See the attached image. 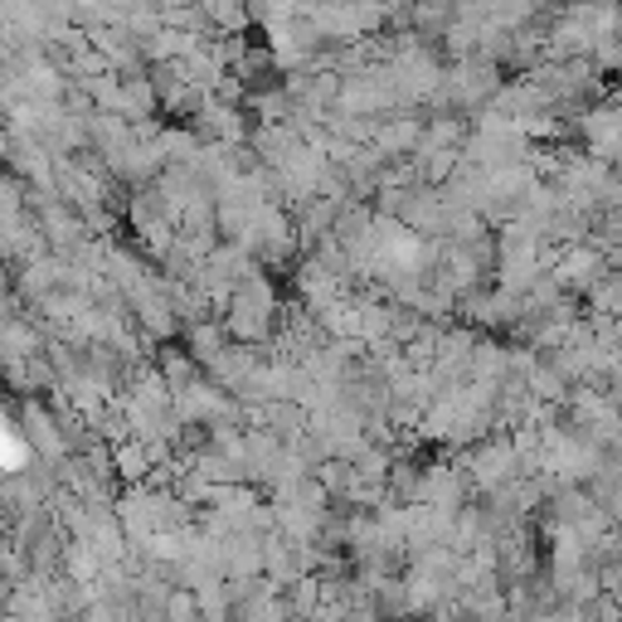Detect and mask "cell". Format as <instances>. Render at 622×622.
Instances as JSON below:
<instances>
[{"label":"cell","mask_w":622,"mask_h":622,"mask_svg":"<svg viewBox=\"0 0 622 622\" xmlns=\"http://www.w3.org/2000/svg\"><path fill=\"white\" fill-rule=\"evenodd\" d=\"M166 622H205L200 618V603H195V589L166 593Z\"/></svg>","instance_id":"obj_1"},{"label":"cell","mask_w":622,"mask_h":622,"mask_svg":"<svg viewBox=\"0 0 622 622\" xmlns=\"http://www.w3.org/2000/svg\"><path fill=\"white\" fill-rule=\"evenodd\" d=\"M20 462H24V443L16 438V428L0 418V472H20Z\"/></svg>","instance_id":"obj_2"},{"label":"cell","mask_w":622,"mask_h":622,"mask_svg":"<svg viewBox=\"0 0 622 622\" xmlns=\"http://www.w3.org/2000/svg\"><path fill=\"white\" fill-rule=\"evenodd\" d=\"M63 569H69V574L78 579V584H88V579L98 574V560H92V554H88L83 545H73L69 554H63Z\"/></svg>","instance_id":"obj_3"},{"label":"cell","mask_w":622,"mask_h":622,"mask_svg":"<svg viewBox=\"0 0 622 622\" xmlns=\"http://www.w3.org/2000/svg\"><path fill=\"white\" fill-rule=\"evenodd\" d=\"M78 622H117V618H112V608H102V603H88L83 613H78Z\"/></svg>","instance_id":"obj_4"}]
</instances>
